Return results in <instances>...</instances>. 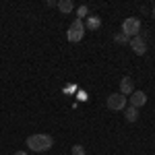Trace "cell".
<instances>
[{"label": "cell", "instance_id": "1", "mask_svg": "<svg viewBox=\"0 0 155 155\" xmlns=\"http://www.w3.org/2000/svg\"><path fill=\"white\" fill-rule=\"evenodd\" d=\"M52 145H54V139H52L50 134H44V132H39V134H31V137L27 139V147L33 149L35 153H44V151H48V149H52Z\"/></svg>", "mask_w": 155, "mask_h": 155}, {"label": "cell", "instance_id": "2", "mask_svg": "<svg viewBox=\"0 0 155 155\" xmlns=\"http://www.w3.org/2000/svg\"><path fill=\"white\" fill-rule=\"evenodd\" d=\"M85 35V25L81 19H74L71 23V27H68V31H66V39L68 41H72V44H77V41H81Z\"/></svg>", "mask_w": 155, "mask_h": 155}, {"label": "cell", "instance_id": "3", "mask_svg": "<svg viewBox=\"0 0 155 155\" xmlns=\"http://www.w3.org/2000/svg\"><path fill=\"white\" fill-rule=\"evenodd\" d=\"M139 31H141V21L137 19V17H128V19H124V23H122V33L128 37H134L139 35Z\"/></svg>", "mask_w": 155, "mask_h": 155}, {"label": "cell", "instance_id": "4", "mask_svg": "<svg viewBox=\"0 0 155 155\" xmlns=\"http://www.w3.org/2000/svg\"><path fill=\"white\" fill-rule=\"evenodd\" d=\"M126 95H122V93H112V95L107 97V107L110 110H114V112H118V110H124L126 107Z\"/></svg>", "mask_w": 155, "mask_h": 155}, {"label": "cell", "instance_id": "5", "mask_svg": "<svg viewBox=\"0 0 155 155\" xmlns=\"http://www.w3.org/2000/svg\"><path fill=\"white\" fill-rule=\"evenodd\" d=\"M130 48H132V52L137 54V56H143L145 52H147V41H145V37L143 35H134V37H130Z\"/></svg>", "mask_w": 155, "mask_h": 155}, {"label": "cell", "instance_id": "6", "mask_svg": "<svg viewBox=\"0 0 155 155\" xmlns=\"http://www.w3.org/2000/svg\"><path fill=\"white\" fill-rule=\"evenodd\" d=\"M128 101H130L132 107H137V110H139L141 106H145V104H147V93H145V91H132Z\"/></svg>", "mask_w": 155, "mask_h": 155}, {"label": "cell", "instance_id": "7", "mask_svg": "<svg viewBox=\"0 0 155 155\" xmlns=\"http://www.w3.org/2000/svg\"><path fill=\"white\" fill-rule=\"evenodd\" d=\"M132 79L130 77H122V81H120V93L122 95H130L132 93Z\"/></svg>", "mask_w": 155, "mask_h": 155}, {"label": "cell", "instance_id": "8", "mask_svg": "<svg viewBox=\"0 0 155 155\" xmlns=\"http://www.w3.org/2000/svg\"><path fill=\"white\" fill-rule=\"evenodd\" d=\"M124 116H126L128 122H137V120H139V110L132 107V106H128V107H126V112H124Z\"/></svg>", "mask_w": 155, "mask_h": 155}, {"label": "cell", "instance_id": "9", "mask_svg": "<svg viewBox=\"0 0 155 155\" xmlns=\"http://www.w3.org/2000/svg\"><path fill=\"white\" fill-rule=\"evenodd\" d=\"M56 6H58V8H60V12H64V15H68V12H71L72 8H74L71 0H58V4H56Z\"/></svg>", "mask_w": 155, "mask_h": 155}, {"label": "cell", "instance_id": "10", "mask_svg": "<svg viewBox=\"0 0 155 155\" xmlns=\"http://www.w3.org/2000/svg\"><path fill=\"white\" fill-rule=\"evenodd\" d=\"M101 27V19L99 17H89L87 19V29H99Z\"/></svg>", "mask_w": 155, "mask_h": 155}, {"label": "cell", "instance_id": "11", "mask_svg": "<svg viewBox=\"0 0 155 155\" xmlns=\"http://www.w3.org/2000/svg\"><path fill=\"white\" fill-rule=\"evenodd\" d=\"M87 12H89V8H87V6L83 4V6H79V8H77V17L83 21V17H87Z\"/></svg>", "mask_w": 155, "mask_h": 155}, {"label": "cell", "instance_id": "12", "mask_svg": "<svg viewBox=\"0 0 155 155\" xmlns=\"http://www.w3.org/2000/svg\"><path fill=\"white\" fill-rule=\"evenodd\" d=\"M114 39H116V44H126V41H130V39L124 35V33H116V35H114Z\"/></svg>", "mask_w": 155, "mask_h": 155}, {"label": "cell", "instance_id": "13", "mask_svg": "<svg viewBox=\"0 0 155 155\" xmlns=\"http://www.w3.org/2000/svg\"><path fill=\"white\" fill-rule=\"evenodd\" d=\"M71 151H72V155H85V147L83 145H74Z\"/></svg>", "mask_w": 155, "mask_h": 155}, {"label": "cell", "instance_id": "14", "mask_svg": "<svg viewBox=\"0 0 155 155\" xmlns=\"http://www.w3.org/2000/svg\"><path fill=\"white\" fill-rule=\"evenodd\" d=\"M12 155H27L25 151H17V153H12Z\"/></svg>", "mask_w": 155, "mask_h": 155}, {"label": "cell", "instance_id": "15", "mask_svg": "<svg viewBox=\"0 0 155 155\" xmlns=\"http://www.w3.org/2000/svg\"><path fill=\"white\" fill-rule=\"evenodd\" d=\"M153 19H155V6H153Z\"/></svg>", "mask_w": 155, "mask_h": 155}]
</instances>
